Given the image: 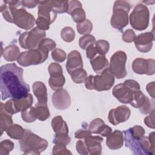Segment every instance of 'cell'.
<instances>
[{
    "label": "cell",
    "instance_id": "obj_1",
    "mask_svg": "<svg viewBox=\"0 0 155 155\" xmlns=\"http://www.w3.org/2000/svg\"><path fill=\"white\" fill-rule=\"evenodd\" d=\"M24 70L16 64L1 66L0 70V90L1 99H20L30 91V86L23 79Z\"/></svg>",
    "mask_w": 155,
    "mask_h": 155
},
{
    "label": "cell",
    "instance_id": "obj_2",
    "mask_svg": "<svg viewBox=\"0 0 155 155\" xmlns=\"http://www.w3.org/2000/svg\"><path fill=\"white\" fill-rule=\"evenodd\" d=\"M6 2L11 12L13 22L18 27L27 30L34 27L36 19L24 8L22 1H6Z\"/></svg>",
    "mask_w": 155,
    "mask_h": 155
},
{
    "label": "cell",
    "instance_id": "obj_3",
    "mask_svg": "<svg viewBox=\"0 0 155 155\" xmlns=\"http://www.w3.org/2000/svg\"><path fill=\"white\" fill-rule=\"evenodd\" d=\"M124 133L125 147L131 151L133 154H154V143L148 137L134 136L129 129L125 130Z\"/></svg>",
    "mask_w": 155,
    "mask_h": 155
},
{
    "label": "cell",
    "instance_id": "obj_4",
    "mask_svg": "<svg viewBox=\"0 0 155 155\" xmlns=\"http://www.w3.org/2000/svg\"><path fill=\"white\" fill-rule=\"evenodd\" d=\"M20 149L25 154H40L48 147L47 141L34 134L29 130H25L24 136L19 140Z\"/></svg>",
    "mask_w": 155,
    "mask_h": 155
},
{
    "label": "cell",
    "instance_id": "obj_5",
    "mask_svg": "<svg viewBox=\"0 0 155 155\" xmlns=\"http://www.w3.org/2000/svg\"><path fill=\"white\" fill-rule=\"evenodd\" d=\"M140 90V85L133 79H127L124 83L115 85L112 90L113 95L121 103L130 104L134 93Z\"/></svg>",
    "mask_w": 155,
    "mask_h": 155
},
{
    "label": "cell",
    "instance_id": "obj_6",
    "mask_svg": "<svg viewBox=\"0 0 155 155\" xmlns=\"http://www.w3.org/2000/svg\"><path fill=\"white\" fill-rule=\"evenodd\" d=\"M130 4L125 1H116L113 8V15L110 20L111 26L119 30H122L128 24Z\"/></svg>",
    "mask_w": 155,
    "mask_h": 155
},
{
    "label": "cell",
    "instance_id": "obj_7",
    "mask_svg": "<svg viewBox=\"0 0 155 155\" xmlns=\"http://www.w3.org/2000/svg\"><path fill=\"white\" fill-rule=\"evenodd\" d=\"M150 12L143 4H137L130 15V22L131 27L137 30L146 29L149 24Z\"/></svg>",
    "mask_w": 155,
    "mask_h": 155
},
{
    "label": "cell",
    "instance_id": "obj_8",
    "mask_svg": "<svg viewBox=\"0 0 155 155\" xmlns=\"http://www.w3.org/2000/svg\"><path fill=\"white\" fill-rule=\"evenodd\" d=\"M46 33L37 27H34L29 31L21 34L19 37V42L21 47L27 50L36 49L41 41L45 39Z\"/></svg>",
    "mask_w": 155,
    "mask_h": 155
},
{
    "label": "cell",
    "instance_id": "obj_9",
    "mask_svg": "<svg viewBox=\"0 0 155 155\" xmlns=\"http://www.w3.org/2000/svg\"><path fill=\"white\" fill-rule=\"evenodd\" d=\"M33 102V96L28 93L20 99H12L7 101L5 104L1 103L2 108L6 113L10 115L26 110L31 106Z\"/></svg>",
    "mask_w": 155,
    "mask_h": 155
},
{
    "label": "cell",
    "instance_id": "obj_10",
    "mask_svg": "<svg viewBox=\"0 0 155 155\" xmlns=\"http://www.w3.org/2000/svg\"><path fill=\"white\" fill-rule=\"evenodd\" d=\"M48 53L36 48L21 53L16 61L20 65L28 67L44 62L48 58Z\"/></svg>",
    "mask_w": 155,
    "mask_h": 155
},
{
    "label": "cell",
    "instance_id": "obj_11",
    "mask_svg": "<svg viewBox=\"0 0 155 155\" xmlns=\"http://www.w3.org/2000/svg\"><path fill=\"white\" fill-rule=\"evenodd\" d=\"M127 59V54L123 51H117L111 57L108 68L117 79H122L127 76L125 67Z\"/></svg>",
    "mask_w": 155,
    "mask_h": 155
},
{
    "label": "cell",
    "instance_id": "obj_12",
    "mask_svg": "<svg viewBox=\"0 0 155 155\" xmlns=\"http://www.w3.org/2000/svg\"><path fill=\"white\" fill-rule=\"evenodd\" d=\"M114 84V76L107 68L100 74L94 76V89L98 91H107L111 88Z\"/></svg>",
    "mask_w": 155,
    "mask_h": 155
},
{
    "label": "cell",
    "instance_id": "obj_13",
    "mask_svg": "<svg viewBox=\"0 0 155 155\" xmlns=\"http://www.w3.org/2000/svg\"><path fill=\"white\" fill-rule=\"evenodd\" d=\"M132 69L136 74L153 75L155 73V61L137 58L132 63Z\"/></svg>",
    "mask_w": 155,
    "mask_h": 155
},
{
    "label": "cell",
    "instance_id": "obj_14",
    "mask_svg": "<svg viewBox=\"0 0 155 155\" xmlns=\"http://www.w3.org/2000/svg\"><path fill=\"white\" fill-rule=\"evenodd\" d=\"M130 114V109L125 105H121L110 110L108 113V119L110 123L116 125L127 121L129 119Z\"/></svg>",
    "mask_w": 155,
    "mask_h": 155
},
{
    "label": "cell",
    "instance_id": "obj_15",
    "mask_svg": "<svg viewBox=\"0 0 155 155\" xmlns=\"http://www.w3.org/2000/svg\"><path fill=\"white\" fill-rule=\"evenodd\" d=\"M53 106L58 110H64L68 108L71 104V98L68 91L61 88L56 91L51 96Z\"/></svg>",
    "mask_w": 155,
    "mask_h": 155
},
{
    "label": "cell",
    "instance_id": "obj_16",
    "mask_svg": "<svg viewBox=\"0 0 155 155\" xmlns=\"http://www.w3.org/2000/svg\"><path fill=\"white\" fill-rule=\"evenodd\" d=\"M153 40L154 34L151 32H145L136 36L134 42L138 51L141 53H148L152 48Z\"/></svg>",
    "mask_w": 155,
    "mask_h": 155
},
{
    "label": "cell",
    "instance_id": "obj_17",
    "mask_svg": "<svg viewBox=\"0 0 155 155\" xmlns=\"http://www.w3.org/2000/svg\"><path fill=\"white\" fill-rule=\"evenodd\" d=\"M71 15L73 21L77 24L82 23L86 19V15L82 7V4L78 1H69L68 10L67 12Z\"/></svg>",
    "mask_w": 155,
    "mask_h": 155
},
{
    "label": "cell",
    "instance_id": "obj_18",
    "mask_svg": "<svg viewBox=\"0 0 155 155\" xmlns=\"http://www.w3.org/2000/svg\"><path fill=\"white\" fill-rule=\"evenodd\" d=\"M38 16L47 19L50 24L55 21L57 13L51 7L50 1H39Z\"/></svg>",
    "mask_w": 155,
    "mask_h": 155
},
{
    "label": "cell",
    "instance_id": "obj_19",
    "mask_svg": "<svg viewBox=\"0 0 155 155\" xmlns=\"http://www.w3.org/2000/svg\"><path fill=\"white\" fill-rule=\"evenodd\" d=\"M67 72L70 74L74 70L83 68V61L81 53L77 50L70 51L67 57L65 65Z\"/></svg>",
    "mask_w": 155,
    "mask_h": 155
},
{
    "label": "cell",
    "instance_id": "obj_20",
    "mask_svg": "<svg viewBox=\"0 0 155 155\" xmlns=\"http://www.w3.org/2000/svg\"><path fill=\"white\" fill-rule=\"evenodd\" d=\"M84 140L90 154L99 155L101 154V142L103 141V138L102 137L90 135L87 137Z\"/></svg>",
    "mask_w": 155,
    "mask_h": 155
},
{
    "label": "cell",
    "instance_id": "obj_21",
    "mask_svg": "<svg viewBox=\"0 0 155 155\" xmlns=\"http://www.w3.org/2000/svg\"><path fill=\"white\" fill-rule=\"evenodd\" d=\"M107 146L111 150H117L124 145L123 133L118 130L114 131L107 136L106 140Z\"/></svg>",
    "mask_w": 155,
    "mask_h": 155
},
{
    "label": "cell",
    "instance_id": "obj_22",
    "mask_svg": "<svg viewBox=\"0 0 155 155\" xmlns=\"http://www.w3.org/2000/svg\"><path fill=\"white\" fill-rule=\"evenodd\" d=\"M90 61L93 70L97 74H101L109 67L108 61L105 55L97 54L93 58L90 59Z\"/></svg>",
    "mask_w": 155,
    "mask_h": 155
},
{
    "label": "cell",
    "instance_id": "obj_23",
    "mask_svg": "<svg viewBox=\"0 0 155 155\" xmlns=\"http://www.w3.org/2000/svg\"><path fill=\"white\" fill-rule=\"evenodd\" d=\"M32 88L33 93L38 99V103L47 104V91L45 85L41 81H36L33 84Z\"/></svg>",
    "mask_w": 155,
    "mask_h": 155
},
{
    "label": "cell",
    "instance_id": "obj_24",
    "mask_svg": "<svg viewBox=\"0 0 155 155\" xmlns=\"http://www.w3.org/2000/svg\"><path fill=\"white\" fill-rule=\"evenodd\" d=\"M51 127L56 134H68L67 124L61 116H56L53 118Z\"/></svg>",
    "mask_w": 155,
    "mask_h": 155
},
{
    "label": "cell",
    "instance_id": "obj_25",
    "mask_svg": "<svg viewBox=\"0 0 155 155\" xmlns=\"http://www.w3.org/2000/svg\"><path fill=\"white\" fill-rule=\"evenodd\" d=\"M2 54L5 60L8 62H13L17 60L20 54V50L17 45L11 44L4 49Z\"/></svg>",
    "mask_w": 155,
    "mask_h": 155
},
{
    "label": "cell",
    "instance_id": "obj_26",
    "mask_svg": "<svg viewBox=\"0 0 155 155\" xmlns=\"http://www.w3.org/2000/svg\"><path fill=\"white\" fill-rule=\"evenodd\" d=\"M65 82V79L63 74L51 75L48 79L50 87L54 91L61 89L64 85Z\"/></svg>",
    "mask_w": 155,
    "mask_h": 155
},
{
    "label": "cell",
    "instance_id": "obj_27",
    "mask_svg": "<svg viewBox=\"0 0 155 155\" xmlns=\"http://www.w3.org/2000/svg\"><path fill=\"white\" fill-rule=\"evenodd\" d=\"M25 130L18 124H12L6 131L7 135L14 139L20 140L24 135Z\"/></svg>",
    "mask_w": 155,
    "mask_h": 155
},
{
    "label": "cell",
    "instance_id": "obj_28",
    "mask_svg": "<svg viewBox=\"0 0 155 155\" xmlns=\"http://www.w3.org/2000/svg\"><path fill=\"white\" fill-rule=\"evenodd\" d=\"M35 108L36 117L39 120L44 121L50 117V111L47 104L38 102Z\"/></svg>",
    "mask_w": 155,
    "mask_h": 155
},
{
    "label": "cell",
    "instance_id": "obj_29",
    "mask_svg": "<svg viewBox=\"0 0 155 155\" xmlns=\"http://www.w3.org/2000/svg\"><path fill=\"white\" fill-rule=\"evenodd\" d=\"M13 124L12 115L6 113L2 108L0 112V127L1 135L4 131H6L9 127Z\"/></svg>",
    "mask_w": 155,
    "mask_h": 155
},
{
    "label": "cell",
    "instance_id": "obj_30",
    "mask_svg": "<svg viewBox=\"0 0 155 155\" xmlns=\"http://www.w3.org/2000/svg\"><path fill=\"white\" fill-rule=\"evenodd\" d=\"M147 99V96L142 93V91L138 90L136 91L130 104L136 108H141L145 104Z\"/></svg>",
    "mask_w": 155,
    "mask_h": 155
},
{
    "label": "cell",
    "instance_id": "obj_31",
    "mask_svg": "<svg viewBox=\"0 0 155 155\" xmlns=\"http://www.w3.org/2000/svg\"><path fill=\"white\" fill-rule=\"evenodd\" d=\"M70 76L73 82L76 84H82L85 82L87 77V73L84 69L81 68L74 70L70 74Z\"/></svg>",
    "mask_w": 155,
    "mask_h": 155
},
{
    "label": "cell",
    "instance_id": "obj_32",
    "mask_svg": "<svg viewBox=\"0 0 155 155\" xmlns=\"http://www.w3.org/2000/svg\"><path fill=\"white\" fill-rule=\"evenodd\" d=\"M50 4L57 13H67L68 10V1H50Z\"/></svg>",
    "mask_w": 155,
    "mask_h": 155
},
{
    "label": "cell",
    "instance_id": "obj_33",
    "mask_svg": "<svg viewBox=\"0 0 155 155\" xmlns=\"http://www.w3.org/2000/svg\"><path fill=\"white\" fill-rule=\"evenodd\" d=\"M105 125V122L102 119L96 118L90 122L88 126V130L91 133L99 134Z\"/></svg>",
    "mask_w": 155,
    "mask_h": 155
},
{
    "label": "cell",
    "instance_id": "obj_34",
    "mask_svg": "<svg viewBox=\"0 0 155 155\" xmlns=\"http://www.w3.org/2000/svg\"><path fill=\"white\" fill-rule=\"evenodd\" d=\"M21 117L22 120L27 123H31L35 122L37 119L35 111V108L30 107L26 110L21 112Z\"/></svg>",
    "mask_w": 155,
    "mask_h": 155
},
{
    "label": "cell",
    "instance_id": "obj_35",
    "mask_svg": "<svg viewBox=\"0 0 155 155\" xmlns=\"http://www.w3.org/2000/svg\"><path fill=\"white\" fill-rule=\"evenodd\" d=\"M56 45V42L50 38H45L40 42L38 48L44 52L48 53L50 51L55 49Z\"/></svg>",
    "mask_w": 155,
    "mask_h": 155
},
{
    "label": "cell",
    "instance_id": "obj_36",
    "mask_svg": "<svg viewBox=\"0 0 155 155\" xmlns=\"http://www.w3.org/2000/svg\"><path fill=\"white\" fill-rule=\"evenodd\" d=\"M76 28L80 35H88L93 29V24L89 19H85L83 22L77 24Z\"/></svg>",
    "mask_w": 155,
    "mask_h": 155
},
{
    "label": "cell",
    "instance_id": "obj_37",
    "mask_svg": "<svg viewBox=\"0 0 155 155\" xmlns=\"http://www.w3.org/2000/svg\"><path fill=\"white\" fill-rule=\"evenodd\" d=\"M96 39L94 36L91 35H85L79 38V44L80 47L83 50L86 48L90 45H94L96 43Z\"/></svg>",
    "mask_w": 155,
    "mask_h": 155
},
{
    "label": "cell",
    "instance_id": "obj_38",
    "mask_svg": "<svg viewBox=\"0 0 155 155\" xmlns=\"http://www.w3.org/2000/svg\"><path fill=\"white\" fill-rule=\"evenodd\" d=\"M61 36L64 41L71 42L74 39L75 33L71 27H65L61 30Z\"/></svg>",
    "mask_w": 155,
    "mask_h": 155
},
{
    "label": "cell",
    "instance_id": "obj_39",
    "mask_svg": "<svg viewBox=\"0 0 155 155\" xmlns=\"http://www.w3.org/2000/svg\"><path fill=\"white\" fill-rule=\"evenodd\" d=\"M95 48L99 54L105 55L109 50L110 44L106 40H99L95 43Z\"/></svg>",
    "mask_w": 155,
    "mask_h": 155
},
{
    "label": "cell",
    "instance_id": "obj_40",
    "mask_svg": "<svg viewBox=\"0 0 155 155\" xmlns=\"http://www.w3.org/2000/svg\"><path fill=\"white\" fill-rule=\"evenodd\" d=\"M14 143L9 139H5L0 143V155H7L13 150Z\"/></svg>",
    "mask_w": 155,
    "mask_h": 155
},
{
    "label": "cell",
    "instance_id": "obj_41",
    "mask_svg": "<svg viewBox=\"0 0 155 155\" xmlns=\"http://www.w3.org/2000/svg\"><path fill=\"white\" fill-rule=\"evenodd\" d=\"M51 57L55 61L62 62L66 59L67 54L65 51L61 48H55L51 52Z\"/></svg>",
    "mask_w": 155,
    "mask_h": 155
},
{
    "label": "cell",
    "instance_id": "obj_42",
    "mask_svg": "<svg viewBox=\"0 0 155 155\" xmlns=\"http://www.w3.org/2000/svg\"><path fill=\"white\" fill-rule=\"evenodd\" d=\"M139 109L142 114H150L154 109V101L153 100L150 99L148 97H147V99L144 105Z\"/></svg>",
    "mask_w": 155,
    "mask_h": 155
},
{
    "label": "cell",
    "instance_id": "obj_43",
    "mask_svg": "<svg viewBox=\"0 0 155 155\" xmlns=\"http://www.w3.org/2000/svg\"><path fill=\"white\" fill-rule=\"evenodd\" d=\"M52 154L54 155H64V154H70L72 153L68 149L66 148V145L62 144H56L53 148L52 151Z\"/></svg>",
    "mask_w": 155,
    "mask_h": 155
},
{
    "label": "cell",
    "instance_id": "obj_44",
    "mask_svg": "<svg viewBox=\"0 0 155 155\" xmlns=\"http://www.w3.org/2000/svg\"><path fill=\"white\" fill-rule=\"evenodd\" d=\"M71 141V138L68 134H56L54 135L53 142L55 144H62L64 145H68Z\"/></svg>",
    "mask_w": 155,
    "mask_h": 155
},
{
    "label": "cell",
    "instance_id": "obj_45",
    "mask_svg": "<svg viewBox=\"0 0 155 155\" xmlns=\"http://www.w3.org/2000/svg\"><path fill=\"white\" fill-rule=\"evenodd\" d=\"M48 73L50 76L55 75V74H63V70L62 67L58 63L53 62L51 63L48 67Z\"/></svg>",
    "mask_w": 155,
    "mask_h": 155
},
{
    "label": "cell",
    "instance_id": "obj_46",
    "mask_svg": "<svg viewBox=\"0 0 155 155\" xmlns=\"http://www.w3.org/2000/svg\"><path fill=\"white\" fill-rule=\"evenodd\" d=\"M136 34L132 29H128L125 30L122 33V38L123 41L127 43L133 42L136 39Z\"/></svg>",
    "mask_w": 155,
    "mask_h": 155
},
{
    "label": "cell",
    "instance_id": "obj_47",
    "mask_svg": "<svg viewBox=\"0 0 155 155\" xmlns=\"http://www.w3.org/2000/svg\"><path fill=\"white\" fill-rule=\"evenodd\" d=\"M36 24L37 27L42 30H47L50 28V23L45 19L38 16V18L36 19Z\"/></svg>",
    "mask_w": 155,
    "mask_h": 155
},
{
    "label": "cell",
    "instance_id": "obj_48",
    "mask_svg": "<svg viewBox=\"0 0 155 155\" xmlns=\"http://www.w3.org/2000/svg\"><path fill=\"white\" fill-rule=\"evenodd\" d=\"M76 151L81 154L87 155L89 154V151L87 145L84 141L78 140L76 143Z\"/></svg>",
    "mask_w": 155,
    "mask_h": 155
},
{
    "label": "cell",
    "instance_id": "obj_49",
    "mask_svg": "<svg viewBox=\"0 0 155 155\" xmlns=\"http://www.w3.org/2000/svg\"><path fill=\"white\" fill-rule=\"evenodd\" d=\"M154 111L155 110L154 109L148 116H147L144 119V123L145 124L150 128L154 129L155 126H154Z\"/></svg>",
    "mask_w": 155,
    "mask_h": 155
},
{
    "label": "cell",
    "instance_id": "obj_50",
    "mask_svg": "<svg viewBox=\"0 0 155 155\" xmlns=\"http://www.w3.org/2000/svg\"><path fill=\"white\" fill-rule=\"evenodd\" d=\"M91 133L89 130L85 129H79L77 130L74 133V137L79 139H85L87 137L91 135Z\"/></svg>",
    "mask_w": 155,
    "mask_h": 155
},
{
    "label": "cell",
    "instance_id": "obj_51",
    "mask_svg": "<svg viewBox=\"0 0 155 155\" xmlns=\"http://www.w3.org/2000/svg\"><path fill=\"white\" fill-rule=\"evenodd\" d=\"M99 54L94 45H90L86 48V55L89 59H91L95 56Z\"/></svg>",
    "mask_w": 155,
    "mask_h": 155
},
{
    "label": "cell",
    "instance_id": "obj_52",
    "mask_svg": "<svg viewBox=\"0 0 155 155\" xmlns=\"http://www.w3.org/2000/svg\"><path fill=\"white\" fill-rule=\"evenodd\" d=\"M85 88L88 90H94V76L90 75L85 81Z\"/></svg>",
    "mask_w": 155,
    "mask_h": 155
},
{
    "label": "cell",
    "instance_id": "obj_53",
    "mask_svg": "<svg viewBox=\"0 0 155 155\" xmlns=\"http://www.w3.org/2000/svg\"><path fill=\"white\" fill-rule=\"evenodd\" d=\"M24 7H26L29 8H34L39 4L38 1H22Z\"/></svg>",
    "mask_w": 155,
    "mask_h": 155
},
{
    "label": "cell",
    "instance_id": "obj_54",
    "mask_svg": "<svg viewBox=\"0 0 155 155\" xmlns=\"http://www.w3.org/2000/svg\"><path fill=\"white\" fill-rule=\"evenodd\" d=\"M111 133H112V128L111 127H110L108 125H105L99 134L101 136H102L104 137H107Z\"/></svg>",
    "mask_w": 155,
    "mask_h": 155
},
{
    "label": "cell",
    "instance_id": "obj_55",
    "mask_svg": "<svg viewBox=\"0 0 155 155\" xmlns=\"http://www.w3.org/2000/svg\"><path fill=\"white\" fill-rule=\"evenodd\" d=\"M146 90L148 94L153 97L154 98V82H151L147 85Z\"/></svg>",
    "mask_w": 155,
    "mask_h": 155
},
{
    "label": "cell",
    "instance_id": "obj_56",
    "mask_svg": "<svg viewBox=\"0 0 155 155\" xmlns=\"http://www.w3.org/2000/svg\"><path fill=\"white\" fill-rule=\"evenodd\" d=\"M7 2L6 1H1V4H0V11L2 13L7 7Z\"/></svg>",
    "mask_w": 155,
    "mask_h": 155
}]
</instances>
